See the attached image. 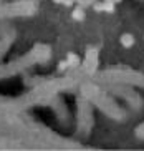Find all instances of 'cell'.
<instances>
[{
	"label": "cell",
	"instance_id": "cell-1",
	"mask_svg": "<svg viewBox=\"0 0 144 151\" xmlns=\"http://www.w3.org/2000/svg\"><path fill=\"white\" fill-rule=\"evenodd\" d=\"M121 42H123V45H124V47H131L133 42H134V38H133L131 35H124L121 38Z\"/></svg>",
	"mask_w": 144,
	"mask_h": 151
},
{
	"label": "cell",
	"instance_id": "cell-2",
	"mask_svg": "<svg viewBox=\"0 0 144 151\" xmlns=\"http://www.w3.org/2000/svg\"><path fill=\"white\" fill-rule=\"evenodd\" d=\"M73 17H75V18H78V20H81V18H83V12H81V10H75Z\"/></svg>",
	"mask_w": 144,
	"mask_h": 151
}]
</instances>
